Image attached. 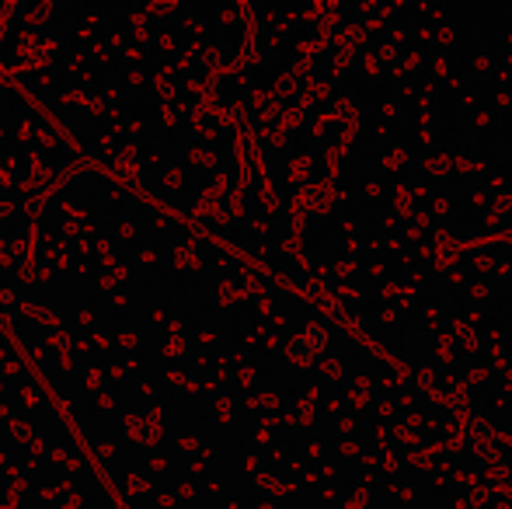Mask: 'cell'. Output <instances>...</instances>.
<instances>
[]
</instances>
